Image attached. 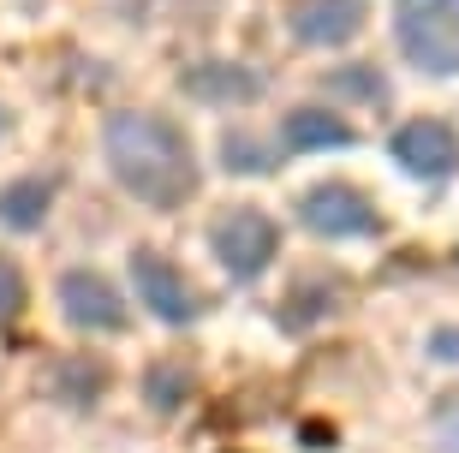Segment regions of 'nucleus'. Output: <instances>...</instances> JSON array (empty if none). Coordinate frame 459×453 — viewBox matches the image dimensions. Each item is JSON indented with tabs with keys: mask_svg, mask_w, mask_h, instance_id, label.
Masks as SVG:
<instances>
[{
	"mask_svg": "<svg viewBox=\"0 0 459 453\" xmlns=\"http://www.w3.org/2000/svg\"><path fill=\"white\" fill-rule=\"evenodd\" d=\"M102 161L126 197L161 209V215L186 209L204 179L186 126H173L168 114H150V108H114L102 119Z\"/></svg>",
	"mask_w": 459,
	"mask_h": 453,
	"instance_id": "f257e3e1",
	"label": "nucleus"
},
{
	"mask_svg": "<svg viewBox=\"0 0 459 453\" xmlns=\"http://www.w3.org/2000/svg\"><path fill=\"white\" fill-rule=\"evenodd\" d=\"M394 42L418 72L459 78V0H394Z\"/></svg>",
	"mask_w": 459,
	"mask_h": 453,
	"instance_id": "f03ea898",
	"label": "nucleus"
},
{
	"mask_svg": "<svg viewBox=\"0 0 459 453\" xmlns=\"http://www.w3.org/2000/svg\"><path fill=\"white\" fill-rule=\"evenodd\" d=\"M209 251H215V263H221L238 286H251L274 269L281 227H274V215H263L256 203H238V209H221V215L209 221Z\"/></svg>",
	"mask_w": 459,
	"mask_h": 453,
	"instance_id": "7ed1b4c3",
	"label": "nucleus"
},
{
	"mask_svg": "<svg viewBox=\"0 0 459 453\" xmlns=\"http://www.w3.org/2000/svg\"><path fill=\"white\" fill-rule=\"evenodd\" d=\"M126 274H132L137 304H143L155 322H168V328H191V322L204 317V292L186 281V269H179L173 257L137 245V251L126 257Z\"/></svg>",
	"mask_w": 459,
	"mask_h": 453,
	"instance_id": "20e7f679",
	"label": "nucleus"
},
{
	"mask_svg": "<svg viewBox=\"0 0 459 453\" xmlns=\"http://www.w3.org/2000/svg\"><path fill=\"white\" fill-rule=\"evenodd\" d=\"M299 221H305L316 239H376L382 233V215L364 185L352 179H323L299 197Z\"/></svg>",
	"mask_w": 459,
	"mask_h": 453,
	"instance_id": "39448f33",
	"label": "nucleus"
},
{
	"mask_svg": "<svg viewBox=\"0 0 459 453\" xmlns=\"http://www.w3.org/2000/svg\"><path fill=\"white\" fill-rule=\"evenodd\" d=\"M54 299H60V317L72 328H84V335H126V322H132L126 292L102 269H66L60 286H54Z\"/></svg>",
	"mask_w": 459,
	"mask_h": 453,
	"instance_id": "423d86ee",
	"label": "nucleus"
},
{
	"mask_svg": "<svg viewBox=\"0 0 459 453\" xmlns=\"http://www.w3.org/2000/svg\"><path fill=\"white\" fill-rule=\"evenodd\" d=\"M388 155H394V168L411 173V179H454L459 173V132L436 114H418L406 126H394Z\"/></svg>",
	"mask_w": 459,
	"mask_h": 453,
	"instance_id": "0eeeda50",
	"label": "nucleus"
},
{
	"mask_svg": "<svg viewBox=\"0 0 459 453\" xmlns=\"http://www.w3.org/2000/svg\"><path fill=\"white\" fill-rule=\"evenodd\" d=\"M364 18L370 6L364 0H292L287 6V30L292 42H305V48H341L364 30Z\"/></svg>",
	"mask_w": 459,
	"mask_h": 453,
	"instance_id": "6e6552de",
	"label": "nucleus"
},
{
	"mask_svg": "<svg viewBox=\"0 0 459 453\" xmlns=\"http://www.w3.org/2000/svg\"><path fill=\"white\" fill-rule=\"evenodd\" d=\"M179 90L204 108H245V101H263V72L238 66V60H197L186 66Z\"/></svg>",
	"mask_w": 459,
	"mask_h": 453,
	"instance_id": "1a4fd4ad",
	"label": "nucleus"
},
{
	"mask_svg": "<svg viewBox=\"0 0 459 453\" xmlns=\"http://www.w3.org/2000/svg\"><path fill=\"white\" fill-rule=\"evenodd\" d=\"M281 137H287V150H299V155H334V150H352L358 144V132L346 126L334 108H292L287 119H281Z\"/></svg>",
	"mask_w": 459,
	"mask_h": 453,
	"instance_id": "9d476101",
	"label": "nucleus"
},
{
	"mask_svg": "<svg viewBox=\"0 0 459 453\" xmlns=\"http://www.w3.org/2000/svg\"><path fill=\"white\" fill-rule=\"evenodd\" d=\"M54 191L60 179L54 173H24V179H6L0 185V227L6 233H36L54 209Z\"/></svg>",
	"mask_w": 459,
	"mask_h": 453,
	"instance_id": "9b49d317",
	"label": "nucleus"
},
{
	"mask_svg": "<svg viewBox=\"0 0 459 453\" xmlns=\"http://www.w3.org/2000/svg\"><path fill=\"white\" fill-rule=\"evenodd\" d=\"M281 155L287 150H263V137L256 132H227L221 137V168L238 173V179H263V173L281 168Z\"/></svg>",
	"mask_w": 459,
	"mask_h": 453,
	"instance_id": "f8f14e48",
	"label": "nucleus"
},
{
	"mask_svg": "<svg viewBox=\"0 0 459 453\" xmlns=\"http://www.w3.org/2000/svg\"><path fill=\"white\" fill-rule=\"evenodd\" d=\"M54 382H60V400L84 412V405L102 400V388H108V364H96V358H66V364L54 370Z\"/></svg>",
	"mask_w": 459,
	"mask_h": 453,
	"instance_id": "ddd939ff",
	"label": "nucleus"
},
{
	"mask_svg": "<svg viewBox=\"0 0 459 453\" xmlns=\"http://www.w3.org/2000/svg\"><path fill=\"white\" fill-rule=\"evenodd\" d=\"M323 90L352 96V101H364V108H382V101H388V78H382L376 66H364V60H358V66H334L323 78Z\"/></svg>",
	"mask_w": 459,
	"mask_h": 453,
	"instance_id": "4468645a",
	"label": "nucleus"
},
{
	"mask_svg": "<svg viewBox=\"0 0 459 453\" xmlns=\"http://www.w3.org/2000/svg\"><path fill=\"white\" fill-rule=\"evenodd\" d=\"M186 394H191V382H186V370H179V364H150V370H143V400H150L155 412H179Z\"/></svg>",
	"mask_w": 459,
	"mask_h": 453,
	"instance_id": "2eb2a0df",
	"label": "nucleus"
},
{
	"mask_svg": "<svg viewBox=\"0 0 459 453\" xmlns=\"http://www.w3.org/2000/svg\"><path fill=\"white\" fill-rule=\"evenodd\" d=\"M429 453H459V388L429 405Z\"/></svg>",
	"mask_w": 459,
	"mask_h": 453,
	"instance_id": "dca6fc26",
	"label": "nucleus"
},
{
	"mask_svg": "<svg viewBox=\"0 0 459 453\" xmlns=\"http://www.w3.org/2000/svg\"><path fill=\"white\" fill-rule=\"evenodd\" d=\"M24 310V269L13 257H0V322H13Z\"/></svg>",
	"mask_w": 459,
	"mask_h": 453,
	"instance_id": "f3484780",
	"label": "nucleus"
},
{
	"mask_svg": "<svg viewBox=\"0 0 459 453\" xmlns=\"http://www.w3.org/2000/svg\"><path fill=\"white\" fill-rule=\"evenodd\" d=\"M429 358H459V328H442L429 340Z\"/></svg>",
	"mask_w": 459,
	"mask_h": 453,
	"instance_id": "a211bd4d",
	"label": "nucleus"
},
{
	"mask_svg": "<svg viewBox=\"0 0 459 453\" xmlns=\"http://www.w3.org/2000/svg\"><path fill=\"white\" fill-rule=\"evenodd\" d=\"M0 132H6V114H0Z\"/></svg>",
	"mask_w": 459,
	"mask_h": 453,
	"instance_id": "6ab92c4d",
	"label": "nucleus"
}]
</instances>
